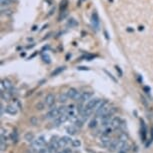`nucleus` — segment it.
<instances>
[{"mask_svg": "<svg viewBox=\"0 0 153 153\" xmlns=\"http://www.w3.org/2000/svg\"><path fill=\"white\" fill-rule=\"evenodd\" d=\"M67 96L69 97L70 99H73V100H80V97H81V93L79 92L76 88H69L66 92Z\"/></svg>", "mask_w": 153, "mask_h": 153, "instance_id": "nucleus-1", "label": "nucleus"}, {"mask_svg": "<svg viewBox=\"0 0 153 153\" xmlns=\"http://www.w3.org/2000/svg\"><path fill=\"white\" fill-rule=\"evenodd\" d=\"M109 110H110V107H109V105H108V102L105 101L104 103L98 108V109L95 110V111H96L97 116H99V117H102V116L106 114V113L109 111Z\"/></svg>", "mask_w": 153, "mask_h": 153, "instance_id": "nucleus-2", "label": "nucleus"}, {"mask_svg": "<svg viewBox=\"0 0 153 153\" xmlns=\"http://www.w3.org/2000/svg\"><path fill=\"white\" fill-rule=\"evenodd\" d=\"M99 102H100V99H98V98L90 99V100L87 101V103L85 105V108H87V109H90V110H95Z\"/></svg>", "mask_w": 153, "mask_h": 153, "instance_id": "nucleus-3", "label": "nucleus"}, {"mask_svg": "<svg viewBox=\"0 0 153 153\" xmlns=\"http://www.w3.org/2000/svg\"><path fill=\"white\" fill-rule=\"evenodd\" d=\"M68 119H69V116H68L66 113H65V114H60L57 118H55L54 120L55 126H59L60 124H63V123L66 122Z\"/></svg>", "mask_w": 153, "mask_h": 153, "instance_id": "nucleus-4", "label": "nucleus"}, {"mask_svg": "<svg viewBox=\"0 0 153 153\" xmlns=\"http://www.w3.org/2000/svg\"><path fill=\"white\" fill-rule=\"evenodd\" d=\"M91 23L93 28H95L96 30L99 29V24H100V20H99V16L96 12L92 13V16H91Z\"/></svg>", "mask_w": 153, "mask_h": 153, "instance_id": "nucleus-5", "label": "nucleus"}, {"mask_svg": "<svg viewBox=\"0 0 153 153\" xmlns=\"http://www.w3.org/2000/svg\"><path fill=\"white\" fill-rule=\"evenodd\" d=\"M1 88H2V90L10 91L13 88V84H12L11 81L9 80V79L5 78V79L2 80V82H1Z\"/></svg>", "mask_w": 153, "mask_h": 153, "instance_id": "nucleus-6", "label": "nucleus"}, {"mask_svg": "<svg viewBox=\"0 0 153 153\" xmlns=\"http://www.w3.org/2000/svg\"><path fill=\"white\" fill-rule=\"evenodd\" d=\"M45 144H46V142H45V140H44L43 137H40V138H38V139H36V140L32 141L33 147H35V148H37V149L43 148V147L45 146Z\"/></svg>", "mask_w": 153, "mask_h": 153, "instance_id": "nucleus-7", "label": "nucleus"}, {"mask_svg": "<svg viewBox=\"0 0 153 153\" xmlns=\"http://www.w3.org/2000/svg\"><path fill=\"white\" fill-rule=\"evenodd\" d=\"M45 104L46 106L52 107L55 104V95L52 93H48L45 97Z\"/></svg>", "mask_w": 153, "mask_h": 153, "instance_id": "nucleus-8", "label": "nucleus"}, {"mask_svg": "<svg viewBox=\"0 0 153 153\" xmlns=\"http://www.w3.org/2000/svg\"><path fill=\"white\" fill-rule=\"evenodd\" d=\"M59 115H60L59 109H58V108H52L45 116H46V118H48V119H51V118H57Z\"/></svg>", "mask_w": 153, "mask_h": 153, "instance_id": "nucleus-9", "label": "nucleus"}, {"mask_svg": "<svg viewBox=\"0 0 153 153\" xmlns=\"http://www.w3.org/2000/svg\"><path fill=\"white\" fill-rule=\"evenodd\" d=\"M5 112L9 115H16L17 114V108L14 105H7L5 107Z\"/></svg>", "mask_w": 153, "mask_h": 153, "instance_id": "nucleus-10", "label": "nucleus"}, {"mask_svg": "<svg viewBox=\"0 0 153 153\" xmlns=\"http://www.w3.org/2000/svg\"><path fill=\"white\" fill-rule=\"evenodd\" d=\"M117 149H119L120 151H127L129 149V145L126 143V141L119 140L117 143Z\"/></svg>", "mask_w": 153, "mask_h": 153, "instance_id": "nucleus-11", "label": "nucleus"}, {"mask_svg": "<svg viewBox=\"0 0 153 153\" xmlns=\"http://www.w3.org/2000/svg\"><path fill=\"white\" fill-rule=\"evenodd\" d=\"M121 124H122V120H121L119 117H115V118H113V119H112L111 125H112V127L114 128V129L120 128Z\"/></svg>", "mask_w": 153, "mask_h": 153, "instance_id": "nucleus-12", "label": "nucleus"}, {"mask_svg": "<svg viewBox=\"0 0 153 153\" xmlns=\"http://www.w3.org/2000/svg\"><path fill=\"white\" fill-rule=\"evenodd\" d=\"M92 97V93L90 92H83L82 94H81V97H80V100L79 101L82 103L84 101H88V100H90Z\"/></svg>", "mask_w": 153, "mask_h": 153, "instance_id": "nucleus-13", "label": "nucleus"}, {"mask_svg": "<svg viewBox=\"0 0 153 153\" xmlns=\"http://www.w3.org/2000/svg\"><path fill=\"white\" fill-rule=\"evenodd\" d=\"M146 126H145V123L143 120H141V138L144 142L146 141Z\"/></svg>", "mask_w": 153, "mask_h": 153, "instance_id": "nucleus-14", "label": "nucleus"}, {"mask_svg": "<svg viewBox=\"0 0 153 153\" xmlns=\"http://www.w3.org/2000/svg\"><path fill=\"white\" fill-rule=\"evenodd\" d=\"M11 95H12V93L11 92H9V91H7V90H5L3 91L2 90L1 92V99L2 100H9L10 98H11Z\"/></svg>", "mask_w": 153, "mask_h": 153, "instance_id": "nucleus-15", "label": "nucleus"}, {"mask_svg": "<svg viewBox=\"0 0 153 153\" xmlns=\"http://www.w3.org/2000/svg\"><path fill=\"white\" fill-rule=\"evenodd\" d=\"M112 120L110 117H102L101 118V124L103 126H108L109 124H111Z\"/></svg>", "mask_w": 153, "mask_h": 153, "instance_id": "nucleus-16", "label": "nucleus"}, {"mask_svg": "<svg viewBox=\"0 0 153 153\" xmlns=\"http://www.w3.org/2000/svg\"><path fill=\"white\" fill-rule=\"evenodd\" d=\"M14 0H0V3H1V7H8L10 6Z\"/></svg>", "mask_w": 153, "mask_h": 153, "instance_id": "nucleus-17", "label": "nucleus"}, {"mask_svg": "<svg viewBox=\"0 0 153 153\" xmlns=\"http://www.w3.org/2000/svg\"><path fill=\"white\" fill-rule=\"evenodd\" d=\"M24 139L26 141H28V142H32L34 140V134L33 133H31V132H27V133H25V135H24Z\"/></svg>", "mask_w": 153, "mask_h": 153, "instance_id": "nucleus-18", "label": "nucleus"}, {"mask_svg": "<svg viewBox=\"0 0 153 153\" xmlns=\"http://www.w3.org/2000/svg\"><path fill=\"white\" fill-rule=\"evenodd\" d=\"M66 131L69 135H75L76 132H77V129H76V127H74V126H69V127H67Z\"/></svg>", "mask_w": 153, "mask_h": 153, "instance_id": "nucleus-19", "label": "nucleus"}, {"mask_svg": "<svg viewBox=\"0 0 153 153\" xmlns=\"http://www.w3.org/2000/svg\"><path fill=\"white\" fill-rule=\"evenodd\" d=\"M68 99H69V97L67 96L66 93H61L59 95V101L61 102V103H65Z\"/></svg>", "mask_w": 153, "mask_h": 153, "instance_id": "nucleus-20", "label": "nucleus"}, {"mask_svg": "<svg viewBox=\"0 0 153 153\" xmlns=\"http://www.w3.org/2000/svg\"><path fill=\"white\" fill-rule=\"evenodd\" d=\"M100 139H101V141L103 142V143H108V142H110V137L109 135H106V134H103V135H101V137H100Z\"/></svg>", "mask_w": 153, "mask_h": 153, "instance_id": "nucleus-21", "label": "nucleus"}, {"mask_svg": "<svg viewBox=\"0 0 153 153\" xmlns=\"http://www.w3.org/2000/svg\"><path fill=\"white\" fill-rule=\"evenodd\" d=\"M65 69V67H58V68H56V69H55L53 72H52V76H56V75H58V74H60V73L62 72L63 70Z\"/></svg>", "mask_w": 153, "mask_h": 153, "instance_id": "nucleus-22", "label": "nucleus"}, {"mask_svg": "<svg viewBox=\"0 0 153 153\" xmlns=\"http://www.w3.org/2000/svg\"><path fill=\"white\" fill-rule=\"evenodd\" d=\"M45 103H42V102H38L37 104L35 105V108L37 110H39V111H41V110H43L44 108H45Z\"/></svg>", "mask_w": 153, "mask_h": 153, "instance_id": "nucleus-23", "label": "nucleus"}, {"mask_svg": "<svg viewBox=\"0 0 153 153\" xmlns=\"http://www.w3.org/2000/svg\"><path fill=\"white\" fill-rule=\"evenodd\" d=\"M1 14L2 15H10L11 14V10H9L8 8L6 7V9H5V7H1Z\"/></svg>", "mask_w": 153, "mask_h": 153, "instance_id": "nucleus-24", "label": "nucleus"}, {"mask_svg": "<svg viewBox=\"0 0 153 153\" xmlns=\"http://www.w3.org/2000/svg\"><path fill=\"white\" fill-rule=\"evenodd\" d=\"M117 143H118V141H112L109 145V149L111 150V151L115 150L116 148H117Z\"/></svg>", "mask_w": 153, "mask_h": 153, "instance_id": "nucleus-25", "label": "nucleus"}, {"mask_svg": "<svg viewBox=\"0 0 153 153\" xmlns=\"http://www.w3.org/2000/svg\"><path fill=\"white\" fill-rule=\"evenodd\" d=\"M10 138L13 142H17L18 141V134L17 132H12L11 135H10Z\"/></svg>", "mask_w": 153, "mask_h": 153, "instance_id": "nucleus-26", "label": "nucleus"}, {"mask_svg": "<svg viewBox=\"0 0 153 153\" xmlns=\"http://www.w3.org/2000/svg\"><path fill=\"white\" fill-rule=\"evenodd\" d=\"M74 123H75L76 127H78V128H81L83 126V120H81V119H76L74 121Z\"/></svg>", "mask_w": 153, "mask_h": 153, "instance_id": "nucleus-27", "label": "nucleus"}, {"mask_svg": "<svg viewBox=\"0 0 153 153\" xmlns=\"http://www.w3.org/2000/svg\"><path fill=\"white\" fill-rule=\"evenodd\" d=\"M89 128H95L96 126H97V120L96 119H93V120H91L90 122H89Z\"/></svg>", "mask_w": 153, "mask_h": 153, "instance_id": "nucleus-28", "label": "nucleus"}, {"mask_svg": "<svg viewBox=\"0 0 153 153\" xmlns=\"http://www.w3.org/2000/svg\"><path fill=\"white\" fill-rule=\"evenodd\" d=\"M72 146L73 147H79L81 145V141L80 140H78V139H75V140H73L72 141Z\"/></svg>", "mask_w": 153, "mask_h": 153, "instance_id": "nucleus-29", "label": "nucleus"}, {"mask_svg": "<svg viewBox=\"0 0 153 153\" xmlns=\"http://www.w3.org/2000/svg\"><path fill=\"white\" fill-rule=\"evenodd\" d=\"M58 109H59L60 114H65V113L67 112L68 108H66L65 106H60V107H58Z\"/></svg>", "mask_w": 153, "mask_h": 153, "instance_id": "nucleus-30", "label": "nucleus"}, {"mask_svg": "<svg viewBox=\"0 0 153 153\" xmlns=\"http://www.w3.org/2000/svg\"><path fill=\"white\" fill-rule=\"evenodd\" d=\"M42 59H43L44 62L48 63V64L51 62V61H50V57L48 56V54H43V55H42Z\"/></svg>", "mask_w": 153, "mask_h": 153, "instance_id": "nucleus-31", "label": "nucleus"}, {"mask_svg": "<svg viewBox=\"0 0 153 153\" xmlns=\"http://www.w3.org/2000/svg\"><path fill=\"white\" fill-rule=\"evenodd\" d=\"M127 135H126V133H121L119 135V140L121 141H127Z\"/></svg>", "mask_w": 153, "mask_h": 153, "instance_id": "nucleus-32", "label": "nucleus"}, {"mask_svg": "<svg viewBox=\"0 0 153 153\" xmlns=\"http://www.w3.org/2000/svg\"><path fill=\"white\" fill-rule=\"evenodd\" d=\"M58 144H59V147H64L65 145L67 144V142L65 141L63 138H61V139H59V140H58Z\"/></svg>", "mask_w": 153, "mask_h": 153, "instance_id": "nucleus-33", "label": "nucleus"}, {"mask_svg": "<svg viewBox=\"0 0 153 153\" xmlns=\"http://www.w3.org/2000/svg\"><path fill=\"white\" fill-rule=\"evenodd\" d=\"M30 123H31L32 125H37V124H38V119H37L36 117H34V116H33V117L30 118Z\"/></svg>", "mask_w": 153, "mask_h": 153, "instance_id": "nucleus-34", "label": "nucleus"}, {"mask_svg": "<svg viewBox=\"0 0 153 153\" xmlns=\"http://www.w3.org/2000/svg\"><path fill=\"white\" fill-rule=\"evenodd\" d=\"M68 25H69V26H75V25H77V22L75 21V19L71 18V19H69V21H68Z\"/></svg>", "mask_w": 153, "mask_h": 153, "instance_id": "nucleus-35", "label": "nucleus"}, {"mask_svg": "<svg viewBox=\"0 0 153 153\" xmlns=\"http://www.w3.org/2000/svg\"><path fill=\"white\" fill-rule=\"evenodd\" d=\"M104 72L105 73H106V74L108 75V77H109V78H111L112 79V80L113 81H114V82H117V80H116V78L114 77V76H113L112 74H111V73H109V72H108V71L107 70H104Z\"/></svg>", "mask_w": 153, "mask_h": 153, "instance_id": "nucleus-36", "label": "nucleus"}, {"mask_svg": "<svg viewBox=\"0 0 153 153\" xmlns=\"http://www.w3.org/2000/svg\"><path fill=\"white\" fill-rule=\"evenodd\" d=\"M39 153H51V151L48 148H40L39 149Z\"/></svg>", "mask_w": 153, "mask_h": 153, "instance_id": "nucleus-37", "label": "nucleus"}, {"mask_svg": "<svg viewBox=\"0 0 153 153\" xmlns=\"http://www.w3.org/2000/svg\"><path fill=\"white\" fill-rule=\"evenodd\" d=\"M62 138H63V139H64V140H65V141H66V142H67V143H72V141H73V140H72V139H71V138H70V137H69V136H63V137H62Z\"/></svg>", "mask_w": 153, "mask_h": 153, "instance_id": "nucleus-38", "label": "nucleus"}, {"mask_svg": "<svg viewBox=\"0 0 153 153\" xmlns=\"http://www.w3.org/2000/svg\"><path fill=\"white\" fill-rule=\"evenodd\" d=\"M111 133H112V129L110 128V127H107L106 129H105L104 134H106V135H109V134H111Z\"/></svg>", "mask_w": 153, "mask_h": 153, "instance_id": "nucleus-39", "label": "nucleus"}, {"mask_svg": "<svg viewBox=\"0 0 153 153\" xmlns=\"http://www.w3.org/2000/svg\"><path fill=\"white\" fill-rule=\"evenodd\" d=\"M0 149H1V151H4V150L6 149V143H5V142H1V144H0Z\"/></svg>", "mask_w": 153, "mask_h": 153, "instance_id": "nucleus-40", "label": "nucleus"}, {"mask_svg": "<svg viewBox=\"0 0 153 153\" xmlns=\"http://www.w3.org/2000/svg\"><path fill=\"white\" fill-rule=\"evenodd\" d=\"M7 140V137L5 135H1V142H6Z\"/></svg>", "mask_w": 153, "mask_h": 153, "instance_id": "nucleus-41", "label": "nucleus"}, {"mask_svg": "<svg viewBox=\"0 0 153 153\" xmlns=\"http://www.w3.org/2000/svg\"><path fill=\"white\" fill-rule=\"evenodd\" d=\"M116 70H117V72H119V75L122 76V71H121V69L118 66H116Z\"/></svg>", "mask_w": 153, "mask_h": 153, "instance_id": "nucleus-42", "label": "nucleus"}, {"mask_svg": "<svg viewBox=\"0 0 153 153\" xmlns=\"http://www.w3.org/2000/svg\"><path fill=\"white\" fill-rule=\"evenodd\" d=\"M78 69L79 70H88L89 68L88 67H82V66H81V67H78Z\"/></svg>", "mask_w": 153, "mask_h": 153, "instance_id": "nucleus-43", "label": "nucleus"}, {"mask_svg": "<svg viewBox=\"0 0 153 153\" xmlns=\"http://www.w3.org/2000/svg\"><path fill=\"white\" fill-rule=\"evenodd\" d=\"M144 90H145V92L148 93V92H150V88H149V87H144Z\"/></svg>", "mask_w": 153, "mask_h": 153, "instance_id": "nucleus-44", "label": "nucleus"}, {"mask_svg": "<svg viewBox=\"0 0 153 153\" xmlns=\"http://www.w3.org/2000/svg\"><path fill=\"white\" fill-rule=\"evenodd\" d=\"M0 107H1V109H0V110H1V115H3V112H4V107H3V105L1 104V106H0Z\"/></svg>", "mask_w": 153, "mask_h": 153, "instance_id": "nucleus-45", "label": "nucleus"}, {"mask_svg": "<svg viewBox=\"0 0 153 153\" xmlns=\"http://www.w3.org/2000/svg\"><path fill=\"white\" fill-rule=\"evenodd\" d=\"M4 134H5V130L3 128H1V135H4Z\"/></svg>", "mask_w": 153, "mask_h": 153, "instance_id": "nucleus-46", "label": "nucleus"}, {"mask_svg": "<svg viewBox=\"0 0 153 153\" xmlns=\"http://www.w3.org/2000/svg\"><path fill=\"white\" fill-rule=\"evenodd\" d=\"M119 153H125V152H124V151H120Z\"/></svg>", "mask_w": 153, "mask_h": 153, "instance_id": "nucleus-47", "label": "nucleus"}]
</instances>
